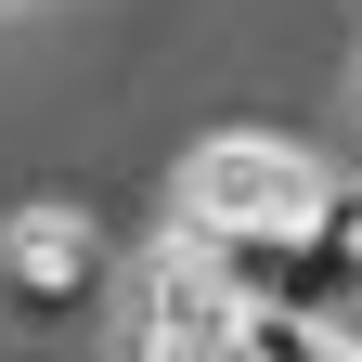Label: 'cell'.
<instances>
[{"label":"cell","mask_w":362,"mask_h":362,"mask_svg":"<svg viewBox=\"0 0 362 362\" xmlns=\"http://www.w3.org/2000/svg\"><path fill=\"white\" fill-rule=\"evenodd\" d=\"M324 194H337V168L298 129H207L168 168V220L181 233H298V220H324Z\"/></svg>","instance_id":"1"},{"label":"cell","mask_w":362,"mask_h":362,"mask_svg":"<svg viewBox=\"0 0 362 362\" xmlns=\"http://www.w3.org/2000/svg\"><path fill=\"white\" fill-rule=\"evenodd\" d=\"M129 362H246V298L207 259V233H181V220L129 272Z\"/></svg>","instance_id":"2"},{"label":"cell","mask_w":362,"mask_h":362,"mask_svg":"<svg viewBox=\"0 0 362 362\" xmlns=\"http://www.w3.org/2000/svg\"><path fill=\"white\" fill-rule=\"evenodd\" d=\"M104 272H117V233H104L90 194H26L0 220V285H13L26 324H78V310L104 298Z\"/></svg>","instance_id":"3"},{"label":"cell","mask_w":362,"mask_h":362,"mask_svg":"<svg viewBox=\"0 0 362 362\" xmlns=\"http://www.w3.org/2000/svg\"><path fill=\"white\" fill-rule=\"evenodd\" d=\"M246 362H349L324 310H246Z\"/></svg>","instance_id":"4"}]
</instances>
